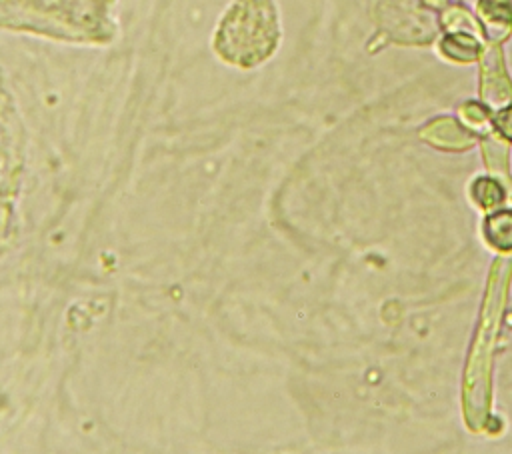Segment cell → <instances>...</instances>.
<instances>
[{
  "instance_id": "11",
  "label": "cell",
  "mask_w": 512,
  "mask_h": 454,
  "mask_svg": "<svg viewBox=\"0 0 512 454\" xmlns=\"http://www.w3.org/2000/svg\"><path fill=\"white\" fill-rule=\"evenodd\" d=\"M440 26L444 28V32H466V34H474L478 38L484 36L480 20L468 8H464L460 4H448L440 12Z\"/></svg>"
},
{
  "instance_id": "16",
  "label": "cell",
  "mask_w": 512,
  "mask_h": 454,
  "mask_svg": "<svg viewBox=\"0 0 512 454\" xmlns=\"http://www.w3.org/2000/svg\"><path fill=\"white\" fill-rule=\"evenodd\" d=\"M508 2H512V0H508Z\"/></svg>"
},
{
  "instance_id": "7",
  "label": "cell",
  "mask_w": 512,
  "mask_h": 454,
  "mask_svg": "<svg viewBox=\"0 0 512 454\" xmlns=\"http://www.w3.org/2000/svg\"><path fill=\"white\" fill-rule=\"evenodd\" d=\"M482 156L486 162V168L492 178H496L504 190L506 198L512 200V174H510V160H508V144L506 138H502L498 132H486L480 140Z\"/></svg>"
},
{
  "instance_id": "15",
  "label": "cell",
  "mask_w": 512,
  "mask_h": 454,
  "mask_svg": "<svg viewBox=\"0 0 512 454\" xmlns=\"http://www.w3.org/2000/svg\"><path fill=\"white\" fill-rule=\"evenodd\" d=\"M420 2L432 10H444L450 4V0H420Z\"/></svg>"
},
{
  "instance_id": "6",
  "label": "cell",
  "mask_w": 512,
  "mask_h": 454,
  "mask_svg": "<svg viewBox=\"0 0 512 454\" xmlns=\"http://www.w3.org/2000/svg\"><path fill=\"white\" fill-rule=\"evenodd\" d=\"M420 138L440 150H452V152L468 150L476 142V134L468 130L462 122L450 116H440L428 122L420 130Z\"/></svg>"
},
{
  "instance_id": "10",
  "label": "cell",
  "mask_w": 512,
  "mask_h": 454,
  "mask_svg": "<svg viewBox=\"0 0 512 454\" xmlns=\"http://www.w3.org/2000/svg\"><path fill=\"white\" fill-rule=\"evenodd\" d=\"M486 242L498 252H512V210H496L486 216L482 224Z\"/></svg>"
},
{
  "instance_id": "2",
  "label": "cell",
  "mask_w": 512,
  "mask_h": 454,
  "mask_svg": "<svg viewBox=\"0 0 512 454\" xmlns=\"http://www.w3.org/2000/svg\"><path fill=\"white\" fill-rule=\"evenodd\" d=\"M282 38L278 0H228L214 20L208 44L220 64L254 72L278 54Z\"/></svg>"
},
{
  "instance_id": "14",
  "label": "cell",
  "mask_w": 512,
  "mask_h": 454,
  "mask_svg": "<svg viewBox=\"0 0 512 454\" xmlns=\"http://www.w3.org/2000/svg\"><path fill=\"white\" fill-rule=\"evenodd\" d=\"M492 128L506 138L508 142H512V104L506 108H500L492 114Z\"/></svg>"
},
{
  "instance_id": "8",
  "label": "cell",
  "mask_w": 512,
  "mask_h": 454,
  "mask_svg": "<svg viewBox=\"0 0 512 454\" xmlns=\"http://www.w3.org/2000/svg\"><path fill=\"white\" fill-rule=\"evenodd\" d=\"M478 20L488 42H504L512 34V2L478 0Z\"/></svg>"
},
{
  "instance_id": "13",
  "label": "cell",
  "mask_w": 512,
  "mask_h": 454,
  "mask_svg": "<svg viewBox=\"0 0 512 454\" xmlns=\"http://www.w3.org/2000/svg\"><path fill=\"white\" fill-rule=\"evenodd\" d=\"M472 196L482 208H494L506 200V190L496 178L488 176V178L474 180Z\"/></svg>"
},
{
  "instance_id": "5",
  "label": "cell",
  "mask_w": 512,
  "mask_h": 454,
  "mask_svg": "<svg viewBox=\"0 0 512 454\" xmlns=\"http://www.w3.org/2000/svg\"><path fill=\"white\" fill-rule=\"evenodd\" d=\"M480 62V102L492 112L512 104V80L508 76L502 48L498 42H488L478 58Z\"/></svg>"
},
{
  "instance_id": "3",
  "label": "cell",
  "mask_w": 512,
  "mask_h": 454,
  "mask_svg": "<svg viewBox=\"0 0 512 454\" xmlns=\"http://www.w3.org/2000/svg\"><path fill=\"white\" fill-rule=\"evenodd\" d=\"M510 278H512V254L498 256L492 262L478 328L472 340L468 366L464 372V396H462L464 416H466V424L476 432L484 430L488 420L490 394H492V356H494L502 312L506 306Z\"/></svg>"
},
{
  "instance_id": "1",
  "label": "cell",
  "mask_w": 512,
  "mask_h": 454,
  "mask_svg": "<svg viewBox=\"0 0 512 454\" xmlns=\"http://www.w3.org/2000/svg\"><path fill=\"white\" fill-rule=\"evenodd\" d=\"M118 0H0V32L106 46L118 36Z\"/></svg>"
},
{
  "instance_id": "4",
  "label": "cell",
  "mask_w": 512,
  "mask_h": 454,
  "mask_svg": "<svg viewBox=\"0 0 512 454\" xmlns=\"http://www.w3.org/2000/svg\"><path fill=\"white\" fill-rule=\"evenodd\" d=\"M26 170V128L0 72V256L16 232V210Z\"/></svg>"
},
{
  "instance_id": "12",
  "label": "cell",
  "mask_w": 512,
  "mask_h": 454,
  "mask_svg": "<svg viewBox=\"0 0 512 454\" xmlns=\"http://www.w3.org/2000/svg\"><path fill=\"white\" fill-rule=\"evenodd\" d=\"M492 110L488 106H484L482 102H464L458 106V116L460 122L472 130L474 134H486L492 130Z\"/></svg>"
},
{
  "instance_id": "9",
  "label": "cell",
  "mask_w": 512,
  "mask_h": 454,
  "mask_svg": "<svg viewBox=\"0 0 512 454\" xmlns=\"http://www.w3.org/2000/svg\"><path fill=\"white\" fill-rule=\"evenodd\" d=\"M440 54L452 62H474L482 54V38L466 32H446L438 44Z\"/></svg>"
}]
</instances>
